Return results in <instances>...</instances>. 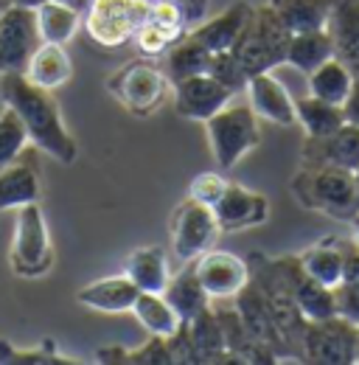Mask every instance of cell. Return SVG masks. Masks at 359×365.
Instances as JSON below:
<instances>
[{
  "label": "cell",
  "instance_id": "cell-23",
  "mask_svg": "<svg viewBox=\"0 0 359 365\" xmlns=\"http://www.w3.org/2000/svg\"><path fill=\"white\" fill-rule=\"evenodd\" d=\"M163 295H166V301L177 309V315L182 323L194 320L199 312H205L208 304H211V295L202 289L199 278L194 273V262H185V267H182L175 278H169Z\"/></svg>",
  "mask_w": 359,
  "mask_h": 365
},
{
  "label": "cell",
  "instance_id": "cell-41",
  "mask_svg": "<svg viewBox=\"0 0 359 365\" xmlns=\"http://www.w3.org/2000/svg\"><path fill=\"white\" fill-rule=\"evenodd\" d=\"M172 3H177L182 9V14H185V20H188V26H194L208 14V3L211 0H172Z\"/></svg>",
  "mask_w": 359,
  "mask_h": 365
},
{
  "label": "cell",
  "instance_id": "cell-4",
  "mask_svg": "<svg viewBox=\"0 0 359 365\" xmlns=\"http://www.w3.org/2000/svg\"><path fill=\"white\" fill-rule=\"evenodd\" d=\"M208 140H211V152L219 169H233L250 149L259 146L261 130H259V115L253 113L250 104H224L222 110H217L208 121Z\"/></svg>",
  "mask_w": 359,
  "mask_h": 365
},
{
  "label": "cell",
  "instance_id": "cell-40",
  "mask_svg": "<svg viewBox=\"0 0 359 365\" xmlns=\"http://www.w3.org/2000/svg\"><path fill=\"white\" fill-rule=\"evenodd\" d=\"M340 245H343V256H345V278L343 281L359 284V245L354 239L351 242H343L340 239Z\"/></svg>",
  "mask_w": 359,
  "mask_h": 365
},
{
  "label": "cell",
  "instance_id": "cell-22",
  "mask_svg": "<svg viewBox=\"0 0 359 365\" xmlns=\"http://www.w3.org/2000/svg\"><path fill=\"white\" fill-rule=\"evenodd\" d=\"M298 264L309 278L331 287V289L337 284H343V278H345V256H343L340 239H323L312 247H306L298 256Z\"/></svg>",
  "mask_w": 359,
  "mask_h": 365
},
{
  "label": "cell",
  "instance_id": "cell-49",
  "mask_svg": "<svg viewBox=\"0 0 359 365\" xmlns=\"http://www.w3.org/2000/svg\"><path fill=\"white\" fill-rule=\"evenodd\" d=\"M354 76H357V79H359V71H354Z\"/></svg>",
  "mask_w": 359,
  "mask_h": 365
},
{
  "label": "cell",
  "instance_id": "cell-19",
  "mask_svg": "<svg viewBox=\"0 0 359 365\" xmlns=\"http://www.w3.org/2000/svg\"><path fill=\"white\" fill-rule=\"evenodd\" d=\"M326 31L334 43V56L359 71V0H331Z\"/></svg>",
  "mask_w": 359,
  "mask_h": 365
},
{
  "label": "cell",
  "instance_id": "cell-27",
  "mask_svg": "<svg viewBox=\"0 0 359 365\" xmlns=\"http://www.w3.org/2000/svg\"><path fill=\"white\" fill-rule=\"evenodd\" d=\"M34 85H40L45 91H56L59 85H65L73 73V65H71V56L65 53L62 46H53V43H40L37 51L31 53L26 71H23Z\"/></svg>",
  "mask_w": 359,
  "mask_h": 365
},
{
  "label": "cell",
  "instance_id": "cell-12",
  "mask_svg": "<svg viewBox=\"0 0 359 365\" xmlns=\"http://www.w3.org/2000/svg\"><path fill=\"white\" fill-rule=\"evenodd\" d=\"M194 273L211 298H236L250 281L247 264L224 250H205L194 259Z\"/></svg>",
  "mask_w": 359,
  "mask_h": 365
},
{
  "label": "cell",
  "instance_id": "cell-33",
  "mask_svg": "<svg viewBox=\"0 0 359 365\" xmlns=\"http://www.w3.org/2000/svg\"><path fill=\"white\" fill-rule=\"evenodd\" d=\"M26 143H28V133H26L20 115L3 104V110H0V169L9 166L26 149Z\"/></svg>",
  "mask_w": 359,
  "mask_h": 365
},
{
  "label": "cell",
  "instance_id": "cell-25",
  "mask_svg": "<svg viewBox=\"0 0 359 365\" xmlns=\"http://www.w3.org/2000/svg\"><path fill=\"white\" fill-rule=\"evenodd\" d=\"M211 65H214V53L185 31L180 40H175L172 46L166 48L163 73L175 85L185 76H194V73H211Z\"/></svg>",
  "mask_w": 359,
  "mask_h": 365
},
{
  "label": "cell",
  "instance_id": "cell-35",
  "mask_svg": "<svg viewBox=\"0 0 359 365\" xmlns=\"http://www.w3.org/2000/svg\"><path fill=\"white\" fill-rule=\"evenodd\" d=\"M224 188H227V180H224L219 172H205V175H197L191 180L188 197H194V200H199V202H205V205L214 208V202L222 197Z\"/></svg>",
  "mask_w": 359,
  "mask_h": 365
},
{
  "label": "cell",
  "instance_id": "cell-39",
  "mask_svg": "<svg viewBox=\"0 0 359 365\" xmlns=\"http://www.w3.org/2000/svg\"><path fill=\"white\" fill-rule=\"evenodd\" d=\"M135 46L140 48L143 53H149V56H155V53H163L166 48L172 46V40L169 37H163L155 26H149V23H143L137 31H135Z\"/></svg>",
  "mask_w": 359,
  "mask_h": 365
},
{
  "label": "cell",
  "instance_id": "cell-13",
  "mask_svg": "<svg viewBox=\"0 0 359 365\" xmlns=\"http://www.w3.org/2000/svg\"><path fill=\"white\" fill-rule=\"evenodd\" d=\"M214 217H217L219 230L253 228V225H261L269 217V202L259 191L227 182L224 194L214 202Z\"/></svg>",
  "mask_w": 359,
  "mask_h": 365
},
{
  "label": "cell",
  "instance_id": "cell-1",
  "mask_svg": "<svg viewBox=\"0 0 359 365\" xmlns=\"http://www.w3.org/2000/svg\"><path fill=\"white\" fill-rule=\"evenodd\" d=\"M289 31L283 23L275 17L269 6L253 9L250 23L239 34L230 51L214 53L211 76L224 82L230 91H241L250 76L267 73L272 68L286 62V46H289Z\"/></svg>",
  "mask_w": 359,
  "mask_h": 365
},
{
  "label": "cell",
  "instance_id": "cell-37",
  "mask_svg": "<svg viewBox=\"0 0 359 365\" xmlns=\"http://www.w3.org/2000/svg\"><path fill=\"white\" fill-rule=\"evenodd\" d=\"M0 363H68V357H56L51 354V349L45 351H20L14 346H9L6 340H0Z\"/></svg>",
  "mask_w": 359,
  "mask_h": 365
},
{
  "label": "cell",
  "instance_id": "cell-15",
  "mask_svg": "<svg viewBox=\"0 0 359 365\" xmlns=\"http://www.w3.org/2000/svg\"><path fill=\"white\" fill-rule=\"evenodd\" d=\"M281 270H283V278H286L289 292H292V301H295L298 312L303 315V320H326L331 315H337L334 289L309 278L301 270L298 259H283Z\"/></svg>",
  "mask_w": 359,
  "mask_h": 365
},
{
  "label": "cell",
  "instance_id": "cell-2",
  "mask_svg": "<svg viewBox=\"0 0 359 365\" xmlns=\"http://www.w3.org/2000/svg\"><path fill=\"white\" fill-rule=\"evenodd\" d=\"M0 98L6 107H11L20 115L28 140L40 152L56 158L59 163L76 160V140L62 124L59 104L51 91L34 85L23 71H11V73H0Z\"/></svg>",
  "mask_w": 359,
  "mask_h": 365
},
{
  "label": "cell",
  "instance_id": "cell-5",
  "mask_svg": "<svg viewBox=\"0 0 359 365\" xmlns=\"http://www.w3.org/2000/svg\"><path fill=\"white\" fill-rule=\"evenodd\" d=\"M11 270L23 278H40L53 264L51 236L37 202H26L17 208L14 239H11Z\"/></svg>",
  "mask_w": 359,
  "mask_h": 365
},
{
  "label": "cell",
  "instance_id": "cell-14",
  "mask_svg": "<svg viewBox=\"0 0 359 365\" xmlns=\"http://www.w3.org/2000/svg\"><path fill=\"white\" fill-rule=\"evenodd\" d=\"M301 160L303 166H337L354 172L359 166V127L343 124L331 135L309 138Z\"/></svg>",
  "mask_w": 359,
  "mask_h": 365
},
{
  "label": "cell",
  "instance_id": "cell-29",
  "mask_svg": "<svg viewBox=\"0 0 359 365\" xmlns=\"http://www.w3.org/2000/svg\"><path fill=\"white\" fill-rule=\"evenodd\" d=\"M37 31L43 43H53V46H65L73 40L76 29H79V14L73 6L59 3V0H43L37 9Z\"/></svg>",
  "mask_w": 359,
  "mask_h": 365
},
{
  "label": "cell",
  "instance_id": "cell-48",
  "mask_svg": "<svg viewBox=\"0 0 359 365\" xmlns=\"http://www.w3.org/2000/svg\"><path fill=\"white\" fill-rule=\"evenodd\" d=\"M357 363H359V334H357Z\"/></svg>",
  "mask_w": 359,
  "mask_h": 365
},
{
  "label": "cell",
  "instance_id": "cell-45",
  "mask_svg": "<svg viewBox=\"0 0 359 365\" xmlns=\"http://www.w3.org/2000/svg\"><path fill=\"white\" fill-rule=\"evenodd\" d=\"M351 233H354L351 239H354V242H357V245H359V214H357V217H354V220H351Z\"/></svg>",
  "mask_w": 359,
  "mask_h": 365
},
{
  "label": "cell",
  "instance_id": "cell-47",
  "mask_svg": "<svg viewBox=\"0 0 359 365\" xmlns=\"http://www.w3.org/2000/svg\"><path fill=\"white\" fill-rule=\"evenodd\" d=\"M354 180H357V188H359V166L354 169Z\"/></svg>",
  "mask_w": 359,
  "mask_h": 365
},
{
  "label": "cell",
  "instance_id": "cell-7",
  "mask_svg": "<svg viewBox=\"0 0 359 365\" xmlns=\"http://www.w3.org/2000/svg\"><path fill=\"white\" fill-rule=\"evenodd\" d=\"M169 88H172V82L163 73V68H157L146 59L124 65L110 79V91L115 93V98L135 115H152L155 110H160L169 96Z\"/></svg>",
  "mask_w": 359,
  "mask_h": 365
},
{
  "label": "cell",
  "instance_id": "cell-21",
  "mask_svg": "<svg viewBox=\"0 0 359 365\" xmlns=\"http://www.w3.org/2000/svg\"><path fill=\"white\" fill-rule=\"evenodd\" d=\"M185 326H188V343H191V363H222L227 354V343H224L219 315L208 307Z\"/></svg>",
  "mask_w": 359,
  "mask_h": 365
},
{
  "label": "cell",
  "instance_id": "cell-11",
  "mask_svg": "<svg viewBox=\"0 0 359 365\" xmlns=\"http://www.w3.org/2000/svg\"><path fill=\"white\" fill-rule=\"evenodd\" d=\"M172 93H175L177 115L188 118V121H202V124L236 96V91H230L224 82H219L211 73L185 76V79L172 85Z\"/></svg>",
  "mask_w": 359,
  "mask_h": 365
},
{
  "label": "cell",
  "instance_id": "cell-16",
  "mask_svg": "<svg viewBox=\"0 0 359 365\" xmlns=\"http://www.w3.org/2000/svg\"><path fill=\"white\" fill-rule=\"evenodd\" d=\"M37 146L23 149L9 166L0 169V211L37 202L40 197V172H37Z\"/></svg>",
  "mask_w": 359,
  "mask_h": 365
},
{
  "label": "cell",
  "instance_id": "cell-20",
  "mask_svg": "<svg viewBox=\"0 0 359 365\" xmlns=\"http://www.w3.org/2000/svg\"><path fill=\"white\" fill-rule=\"evenodd\" d=\"M137 287L130 275H110V278H101V281H93L88 287H82L76 292L79 304H85L90 309H98V312H110V315H118V312H132V304L137 298Z\"/></svg>",
  "mask_w": 359,
  "mask_h": 365
},
{
  "label": "cell",
  "instance_id": "cell-8",
  "mask_svg": "<svg viewBox=\"0 0 359 365\" xmlns=\"http://www.w3.org/2000/svg\"><path fill=\"white\" fill-rule=\"evenodd\" d=\"M357 326L340 315H331L326 320H306L301 334V351L309 363H357Z\"/></svg>",
  "mask_w": 359,
  "mask_h": 365
},
{
  "label": "cell",
  "instance_id": "cell-28",
  "mask_svg": "<svg viewBox=\"0 0 359 365\" xmlns=\"http://www.w3.org/2000/svg\"><path fill=\"white\" fill-rule=\"evenodd\" d=\"M127 275L135 281V287L140 292H163L169 284V259L163 253V247L157 245H146L130 253L127 259Z\"/></svg>",
  "mask_w": 359,
  "mask_h": 365
},
{
  "label": "cell",
  "instance_id": "cell-44",
  "mask_svg": "<svg viewBox=\"0 0 359 365\" xmlns=\"http://www.w3.org/2000/svg\"><path fill=\"white\" fill-rule=\"evenodd\" d=\"M43 0H9V6H28V9H37Z\"/></svg>",
  "mask_w": 359,
  "mask_h": 365
},
{
  "label": "cell",
  "instance_id": "cell-17",
  "mask_svg": "<svg viewBox=\"0 0 359 365\" xmlns=\"http://www.w3.org/2000/svg\"><path fill=\"white\" fill-rule=\"evenodd\" d=\"M247 91V104L253 107V113L259 118H267L272 124L281 127H292L298 124V113H295V98L289 96V91L272 76V73H256L247 79L244 85Z\"/></svg>",
  "mask_w": 359,
  "mask_h": 365
},
{
  "label": "cell",
  "instance_id": "cell-43",
  "mask_svg": "<svg viewBox=\"0 0 359 365\" xmlns=\"http://www.w3.org/2000/svg\"><path fill=\"white\" fill-rule=\"evenodd\" d=\"M59 3H68V6H73L76 11H85L90 6V0H59Z\"/></svg>",
  "mask_w": 359,
  "mask_h": 365
},
{
  "label": "cell",
  "instance_id": "cell-46",
  "mask_svg": "<svg viewBox=\"0 0 359 365\" xmlns=\"http://www.w3.org/2000/svg\"><path fill=\"white\" fill-rule=\"evenodd\" d=\"M6 6H9V0H0V14L6 11Z\"/></svg>",
  "mask_w": 359,
  "mask_h": 365
},
{
  "label": "cell",
  "instance_id": "cell-3",
  "mask_svg": "<svg viewBox=\"0 0 359 365\" xmlns=\"http://www.w3.org/2000/svg\"><path fill=\"white\" fill-rule=\"evenodd\" d=\"M292 194L309 211L351 222L359 214V188L354 172L337 166H303L292 178Z\"/></svg>",
  "mask_w": 359,
  "mask_h": 365
},
{
  "label": "cell",
  "instance_id": "cell-26",
  "mask_svg": "<svg viewBox=\"0 0 359 365\" xmlns=\"http://www.w3.org/2000/svg\"><path fill=\"white\" fill-rule=\"evenodd\" d=\"M267 6L289 34H303L326 29L331 0H269Z\"/></svg>",
  "mask_w": 359,
  "mask_h": 365
},
{
  "label": "cell",
  "instance_id": "cell-34",
  "mask_svg": "<svg viewBox=\"0 0 359 365\" xmlns=\"http://www.w3.org/2000/svg\"><path fill=\"white\" fill-rule=\"evenodd\" d=\"M146 23L155 26V29H157L163 37H169L172 43L180 40V37L191 29L188 20H185V14H182V9H180L177 3H172V0H149Z\"/></svg>",
  "mask_w": 359,
  "mask_h": 365
},
{
  "label": "cell",
  "instance_id": "cell-42",
  "mask_svg": "<svg viewBox=\"0 0 359 365\" xmlns=\"http://www.w3.org/2000/svg\"><path fill=\"white\" fill-rule=\"evenodd\" d=\"M343 115H345V124L359 127V79L354 82V88H351L345 104H343Z\"/></svg>",
  "mask_w": 359,
  "mask_h": 365
},
{
  "label": "cell",
  "instance_id": "cell-31",
  "mask_svg": "<svg viewBox=\"0 0 359 365\" xmlns=\"http://www.w3.org/2000/svg\"><path fill=\"white\" fill-rule=\"evenodd\" d=\"M328 56H334V43L326 29L292 34L286 46V65L298 68L301 73H312L317 65H323Z\"/></svg>",
  "mask_w": 359,
  "mask_h": 365
},
{
  "label": "cell",
  "instance_id": "cell-32",
  "mask_svg": "<svg viewBox=\"0 0 359 365\" xmlns=\"http://www.w3.org/2000/svg\"><path fill=\"white\" fill-rule=\"evenodd\" d=\"M295 113H298V124H303L309 138L331 135L334 130H340L345 124V115H343L340 104H328V101L314 98V96L298 98L295 101Z\"/></svg>",
  "mask_w": 359,
  "mask_h": 365
},
{
  "label": "cell",
  "instance_id": "cell-9",
  "mask_svg": "<svg viewBox=\"0 0 359 365\" xmlns=\"http://www.w3.org/2000/svg\"><path fill=\"white\" fill-rule=\"evenodd\" d=\"M219 225L214 217V208L188 197L185 202H180L172 217V245H175V256L180 262H194L199 253H205L211 247V242L217 239Z\"/></svg>",
  "mask_w": 359,
  "mask_h": 365
},
{
  "label": "cell",
  "instance_id": "cell-6",
  "mask_svg": "<svg viewBox=\"0 0 359 365\" xmlns=\"http://www.w3.org/2000/svg\"><path fill=\"white\" fill-rule=\"evenodd\" d=\"M85 11L90 40L104 48H118L130 43L135 31L146 23L149 0H90Z\"/></svg>",
  "mask_w": 359,
  "mask_h": 365
},
{
  "label": "cell",
  "instance_id": "cell-38",
  "mask_svg": "<svg viewBox=\"0 0 359 365\" xmlns=\"http://www.w3.org/2000/svg\"><path fill=\"white\" fill-rule=\"evenodd\" d=\"M127 363H172V351H169L166 337L152 334V340L146 346H140V351H132L127 357Z\"/></svg>",
  "mask_w": 359,
  "mask_h": 365
},
{
  "label": "cell",
  "instance_id": "cell-30",
  "mask_svg": "<svg viewBox=\"0 0 359 365\" xmlns=\"http://www.w3.org/2000/svg\"><path fill=\"white\" fill-rule=\"evenodd\" d=\"M135 318L140 320V326L149 331V334H157V337H172L182 326L177 309L166 301L163 292H137L132 304Z\"/></svg>",
  "mask_w": 359,
  "mask_h": 365
},
{
  "label": "cell",
  "instance_id": "cell-18",
  "mask_svg": "<svg viewBox=\"0 0 359 365\" xmlns=\"http://www.w3.org/2000/svg\"><path fill=\"white\" fill-rule=\"evenodd\" d=\"M253 9H256V6H250L247 0H236L233 6L224 9L222 14H217V17L205 20V23H194L188 34H191L197 43H202L211 53L230 51L233 43L239 40V34L244 31V26L250 23Z\"/></svg>",
  "mask_w": 359,
  "mask_h": 365
},
{
  "label": "cell",
  "instance_id": "cell-36",
  "mask_svg": "<svg viewBox=\"0 0 359 365\" xmlns=\"http://www.w3.org/2000/svg\"><path fill=\"white\" fill-rule=\"evenodd\" d=\"M334 304H337V315L359 329V284H354V281L337 284L334 287Z\"/></svg>",
  "mask_w": 359,
  "mask_h": 365
},
{
  "label": "cell",
  "instance_id": "cell-10",
  "mask_svg": "<svg viewBox=\"0 0 359 365\" xmlns=\"http://www.w3.org/2000/svg\"><path fill=\"white\" fill-rule=\"evenodd\" d=\"M43 40L37 31V14L28 6H6L0 14V73L26 71L31 53Z\"/></svg>",
  "mask_w": 359,
  "mask_h": 365
},
{
  "label": "cell",
  "instance_id": "cell-24",
  "mask_svg": "<svg viewBox=\"0 0 359 365\" xmlns=\"http://www.w3.org/2000/svg\"><path fill=\"white\" fill-rule=\"evenodd\" d=\"M309 76V96L314 98H323L328 104H345L348 93L354 88L357 76L354 71L340 59V56H328L323 65H317Z\"/></svg>",
  "mask_w": 359,
  "mask_h": 365
}]
</instances>
